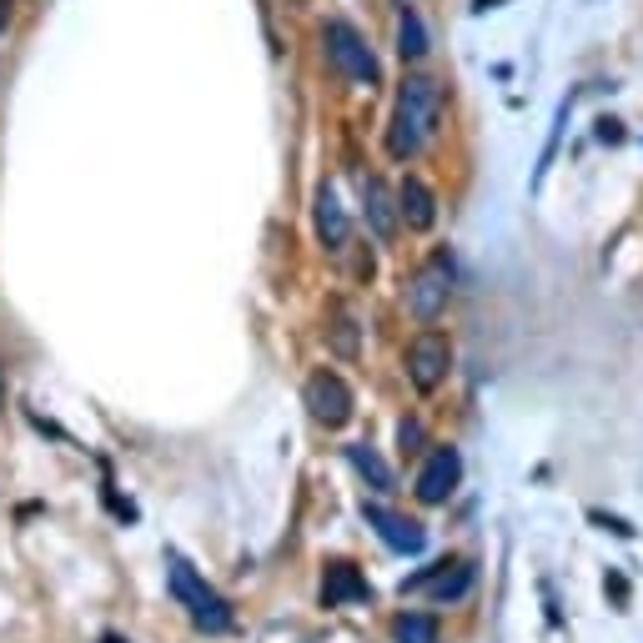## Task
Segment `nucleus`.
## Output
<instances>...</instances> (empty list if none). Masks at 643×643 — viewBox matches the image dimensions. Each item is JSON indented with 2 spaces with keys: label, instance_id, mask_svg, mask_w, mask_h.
I'll use <instances>...</instances> for the list:
<instances>
[{
  "label": "nucleus",
  "instance_id": "obj_5",
  "mask_svg": "<svg viewBox=\"0 0 643 643\" xmlns=\"http://www.w3.org/2000/svg\"><path fill=\"white\" fill-rule=\"evenodd\" d=\"M302 403H307V413L317 417L322 428H347L352 422V413H358V397H352V387H347L337 372H312L307 387H302Z\"/></svg>",
  "mask_w": 643,
  "mask_h": 643
},
{
  "label": "nucleus",
  "instance_id": "obj_16",
  "mask_svg": "<svg viewBox=\"0 0 643 643\" xmlns=\"http://www.w3.org/2000/svg\"><path fill=\"white\" fill-rule=\"evenodd\" d=\"M332 342H337V352H342V358H358V327H352V317H337Z\"/></svg>",
  "mask_w": 643,
  "mask_h": 643
},
{
  "label": "nucleus",
  "instance_id": "obj_12",
  "mask_svg": "<svg viewBox=\"0 0 643 643\" xmlns=\"http://www.w3.org/2000/svg\"><path fill=\"white\" fill-rule=\"evenodd\" d=\"M347 463L358 467V477L372 493H397V473L382 463V453L372 448V442H352V448H347Z\"/></svg>",
  "mask_w": 643,
  "mask_h": 643
},
{
  "label": "nucleus",
  "instance_id": "obj_7",
  "mask_svg": "<svg viewBox=\"0 0 643 643\" xmlns=\"http://www.w3.org/2000/svg\"><path fill=\"white\" fill-rule=\"evenodd\" d=\"M458 483H463V453H458V448H432L422 473H417V483H413V493H417V503L438 508V503L453 498Z\"/></svg>",
  "mask_w": 643,
  "mask_h": 643
},
{
  "label": "nucleus",
  "instance_id": "obj_4",
  "mask_svg": "<svg viewBox=\"0 0 643 643\" xmlns=\"http://www.w3.org/2000/svg\"><path fill=\"white\" fill-rule=\"evenodd\" d=\"M448 302H453V257L432 251L428 262L413 272V282H407V312L417 322H438L448 312Z\"/></svg>",
  "mask_w": 643,
  "mask_h": 643
},
{
  "label": "nucleus",
  "instance_id": "obj_13",
  "mask_svg": "<svg viewBox=\"0 0 643 643\" xmlns=\"http://www.w3.org/2000/svg\"><path fill=\"white\" fill-rule=\"evenodd\" d=\"M372 588H368V578H362L358 568H352V563H332V568H327V584H322V598H327V603H358V598H368Z\"/></svg>",
  "mask_w": 643,
  "mask_h": 643
},
{
  "label": "nucleus",
  "instance_id": "obj_3",
  "mask_svg": "<svg viewBox=\"0 0 643 643\" xmlns=\"http://www.w3.org/2000/svg\"><path fill=\"white\" fill-rule=\"evenodd\" d=\"M322 46H327V60H332L347 81H358V86H377L382 81L377 56H372L368 36H362L352 21H342V15H337V21L322 25Z\"/></svg>",
  "mask_w": 643,
  "mask_h": 643
},
{
  "label": "nucleus",
  "instance_id": "obj_17",
  "mask_svg": "<svg viewBox=\"0 0 643 643\" xmlns=\"http://www.w3.org/2000/svg\"><path fill=\"white\" fill-rule=\"evenodd\" d=\"M0 397H5V377H0Z\"/></svg>",
  "mask_w": 643,
  "mask_h": 643
},
{
  "label": "nucleus",
  "instance_id": "obj_8",
  "mask_svg": "<svg viewBox=\"0 0 643 643\" xmlns=\"http://www.w3.org/2000/svg\"><path fill=\"white\" fill-rule=\"evenodd\" d=\"M312 227H317V241L327 251H347V241H352V222H347L342 202H337V191L322 181L317 196H312Z\"/></svg>",
  "mask_w": 643,
  "mask_h": 643
},
{
  "label": "nucleus",
  "instance_id": "obj_11",
  "mask_svg": "<svg viewBox=\"0 0 643 643\" xmlns=\"http://www.w3.org/2000/svg\"><path fill=\"white\" fill-rule=\"evenodd\" d=\"M397 216L407 222V232H432L438 227V191L422 177H407L397 187Z\"/></svg>",
  "mask_w": 643,
  "mask_h": 643
},
{
  "label": "nucleus",
  "instance_id": "obj_9",
  "mask_svg": "<svg viewBox=\"0 0 643 643\" xmlns=\"http://www.w3.org/2000/svg\"><path fill=\"white\" fill-rule=\"evenodd\" d=\"M362 518L377 528V538L393 553H422V549H428L422 523H413V518H403V512H387V508H377V503H368V508H362Z\"/></svg>",
  "mask_w": 643,
  "mask_h": 643
},
{
  "label": "nucleus",
  "instance_id": "obj_1",
  "mask_svg": "<svg viewBox=\"0 0 643 643\" xmlns=\"http://www.w3.org/2000/svg\"><path fill=\"white\" fill-rule=\"evenodd\" d=\"M438 121H442V91L438 81L428 76H407L397 86V101H393V126H387V151L397 161H413L422 146L438 136Z\"/></svg>",
  "mask_w": 643,
  "mask_h": 643
},
{
  "label": "nucleus",
  "instance_id": "obj_15",
  "mask_svg": "<svg viewBox=\"0 0 643 643\" xmlns=\"http://www.w3.org/2000/svg\"><path fill=\"white\" fill-rule=\"evenodd\" d=\"M393 633H397V643H438V623L428 613H403L393 623Z\"/></svg>",
  "mask_w": 643,
  "mask_h": 643
},
{
  "label": "nucleus",
  "instance_id": "obj_6",
  "mask_svg": "<svg viewBox=\"0 0 643 643\" xmlns=\"http://www.w3.org/2000/svg\"><path fill=\"white\" fill-rule=\"evenodd\" d=\"M453 372V342L442 332H417L407 347V377H413L417 393H438Z\"/></svg>",
  "mask_w": 643,
  "mask_h": 643
},
{
  "label": "nucleus",
  "instance_id": "obj_14",
  "mask_svg": "<svg viewBox=\"0 0 643 643\" xmlns=\"http://www.w3.org/2000/svg\"><path fill=\"white\" fill-rule=\"evenodd\" d=\"M397 56L403 60H422L428 56V25L417 11H403L397 15Z\"/></svg>",
  "mask_w": 643,
  "mask_h": 643
},
{
  "label": "nucleus",
  "instance_id": "obj_2",
  "mask_svg": "<svg viewBox=\"0 0 643 643\" xmlns=\"http://www.w3.org/2000/svg\"><path fill=\"white\" fill-rule=\"evenodd\" d=\"M167 588H171V598L191 613V623H196L202 633H227L232 623H237L232 619V608H227V598L216 594V588L206 584L187 559H177V553L167 559Z\"/></svg>",
  "mask_w": 643,
  "mask_h": 643
},
{
  "label": "nucleus",
  "instance_id": "obj_10",
  "mask_svg": "<svg viewBox=\"0 0 643 643\" xmlns=\"http://www.w3.org/2000/svg\"><path fill=\"white\" fill-rule=\"evenodd\" d=\"M362 212H368V227L377 232V241H393L403 216H397V191L382 177H362Z\"/></svg>",
  "mask_w": 643,
  "mask_h": 643
}]
</instances>
